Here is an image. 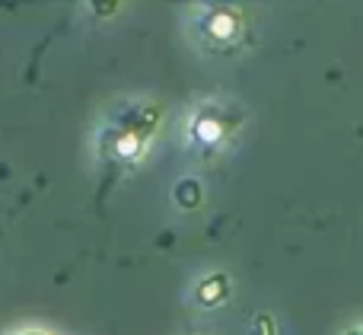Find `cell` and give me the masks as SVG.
Returning <instances> with one entry per match:
<instances>
[{"label":"cell","instance_id":"obj_1","mask_svg":"<svg viewBox=\"0 0 363 335\" xmlns=\"http://www.w3.org/2000/svg\"><path fill=\"white\" fill-rule=\"evenodd\" d=\"M157 128V115H147L144 109L131 115H121L115 125L106 128L102 134V150H106L108 160L115 163H138L144 147L150 144V134Z\"/></svg>","mask_w":363,"mask_h":335},{"label":"cell","instance_id":"obj_3","mask_svg":"<svg viewBox=\"0 0 363 335\" xmlns=\"http://www.w3.org/2000/svg\"><path fill=\"white\" fill-rule=\"evenodd\" d=\"M23 335H45V332H23Z\"/></svg>","mask_w":363,"mask_h":335},{"label":"cell","instance_id":"obj_2","mask_svg":"<svg viewBox=\"0 0 363 335\" xmlns=\"http://www.w3.org/2000/svg\"><path fill=\"white\" fill-rule=\"evenodd\" d=\"M233 131L236 115H230L223 106H201L188 121V144L194 150H217Z\"/></svg>","mask_w":363,"mask_h":335}]
</instances>
